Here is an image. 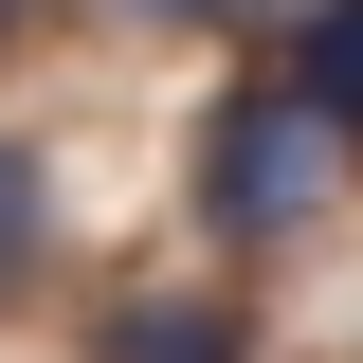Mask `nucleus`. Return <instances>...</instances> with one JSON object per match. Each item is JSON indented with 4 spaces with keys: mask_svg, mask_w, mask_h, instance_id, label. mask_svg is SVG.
I'll list each match as a JSON object with an SVG mask.
<instances>
[{
    "mask_svg": "<svg viewBox=\"0 0 363 363\" xmlns=\"http://www.w3.org/2000/svg\"><path fill=\"white\" fill-rule=\"evenodd\" d=\"M345 164H363V145L327 128L291 73H236L218 109H200V164H182V200H200V236H218V255H291V236L345 200Z\"/></svg>",
    "mask_w": 363,
    "mask_h": 363,
    "instance_id": "1",
    "label": "nucleus"
},
{
    "mask_svg": "<svg viewBox=\"0 0 363 363\" xmlns=\"http://www.w3.org/2000/svg\"><path fill=\"white\" fill-rule=\"evenodd\" d=\"M37 255H55V164H37L18 128H0V291H18Z\"/></svg>",
    "mask_w": 363,
    "mask_h": 363,
    "instance_id": "4",
    "label": "nucleus"
},
{
    "mask_svg": "<svg viewBox=\"0 0 363 363\" xmlns=\"http://www.w3.org/2000/svg\"><path fill=\"white\" fill-rule=\"evenodd\" d=\"M91 363H255V327L218 291H109L91 309Z\"/></svg>",
    "mask_w": 363,
    "mask_h": 363,
    "instance_id": "2",
    "label": "nucleus"
},
{
    "mask_svg": "<svg viewBox=\"0 0 363 363\" xmlns=\"http://www.w3.org/2000/svg\"><path fill=\"white\" fill-rule=\"evenodd\" d=\"M272 73H291L327 128L363 145V0H291V55H272Z\"/></svg>",
    "mask_w": 363,
    "mask_h": 363,
    "instance_id": "3",
    "label": "nucleus"
},
{
    "mask_svg": "<svg viewBox=\"0 0 363 363\" xmlns=\"http://www.w3.org/2000/svg\"><path fill=\"white\" fill-rule=\"evenodd\" d=\"M109 18H164V37H255L272 0H109Z\"/></svg>",
    "mask_w": 363,
    "mask_h": 363,
    "instance_id": "5",
    "label": "nucleus"
},
{
    "mask_svg": "<svg viewBox=\"0 0 363 363\" xmlns=\"http://www.w3.org/2000/svg\"><path fill=\"white\" fill-rule=\"evenodd\" d=\"M18 18H37V0H0V37H18Z\"/></svg>",
    "mask_w": 363,
    "mask_h": 363,
    "instance_id": "6",
    "label": "nucleus"
}]
</instances>
